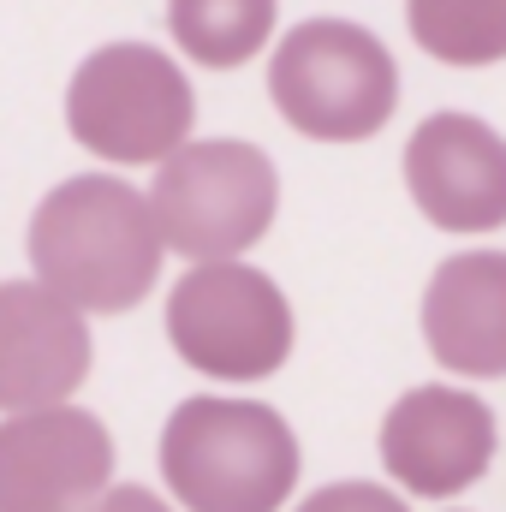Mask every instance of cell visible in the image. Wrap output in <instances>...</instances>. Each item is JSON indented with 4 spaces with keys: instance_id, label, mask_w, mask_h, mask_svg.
I'll list each match as a JSON object with an SVG mask.
<instances>
[{
    "instance_id": "cell-4",
    "label": "cell",
    "mask_w": 506,
    "mask_h": 512,
    "mask_svg": "<svg viewBox=\"0 0 506 512\" xmlns=\"http://www.w3.org/2000/svg\"><path fill=\"white\" fill-rule=\"evenodd\" d=\"M143 197L161 251H179L191 262H239L274 227L280 173L268 149L245 137H191L155 167V185Z\"/></svg>"
},
{
    "instance_id": "cell-7",
    "label": "cell",
    "mask_w": 506,
    "mask_h": 512,
    "mask_svg": "<svg viewBox=\"0 0 506 512\" xmlns=\"http://www.w3.org/2000/svg\"><path fill=\"white\" fill-rule=\"evenodd\" d=\"M376 447H381V471L393 477L399 495L453 501L471 483H483V471L495 465L501 423L477 393L429 382L387 405Z\"/></svg>"
},
{
    "instance_id": "cell-10",
    "label": "cell",
    "mask_w": 506,
    "mask_h": 512,
    "mask_svg": "<svg viewBox=\"0 0 506 512\" xmlns=\"http://www.w3.org/2000/svg\"><path fill=\"white\" fill-rule=\"evenodd\" d=\"M90 322L36 280H0V417L72 405L90 382Z\"/></svg>"
},
{
    "instance_id": "cell-5",
    "label": "cell",
    "mask_w": 506,
    "mask_h": 512,
    "mask_svg": "<svg viewBox=\"0 0 506 512\" xmlns=\"http://www.w3.org/2000/svg\"><path fill=\"white\" fill-rule=\"evenodd\" d=\"M197 96L155 42H102L66 84V131L108 167H161L191 143Z\"/></svg>"
},
{
    "instance_id": "cell-2",
    "label": "cell",
    "mask_w": 506,
    "mask_h": 512,
    "mask_svg": "<svg viewBox=\"0 0 506 512\" xmlns=\"http://www.w3.org/2000/svg\"><path fill=\"white\" fill-rule=\"evenodd\" d=\"M161 477L185 512H280L304 453L292 423L262 399L191 393L161 423Z\"/></svg>"
},
{
    "instance_id": "cell-12",
    "label": "cell",
    "mask_w": 506,
    "mask_h": 512,
    "mask_svg": "<svg viewBox=\"0 0 506 512\" xmlns=\"http://www.w3.org/2000/svg\"><path fill=\"white\" fill-rule=\"evenodd\" d=\"M280 0H167V30L179 54L203 72H239L274 36Z\"/></svg>"
},
{
    "instance_id": "cell-15",
    "label": "cell",
    "mask_w": 506,
    "mask_h": 512,
    "mask_svg": "<svg viewBox=\"0 0 506 512\" xmlns=\"http://www.w3.org/2000/svg\"><path fill=\"white\" fill-rule=\"evenodd\" d=\"M90 512H179L173 501H161L155 489H143V483H108L102 489V501Z\"/></svg>"
},
{
    "instance_id": "cell-14",
    "label": "cell",
    "mask_w": 506,
    "mask_h": 512,
    "mask_svg": "<svg viewBox=\"0 0 506 512\" xmlns=\"http://www.w3.org/2000/svg\"><path fill=\"white\" fill-rule=\"evenodd\" d=\"M292 512H411L393 489H381V483H364V477H352V483H328V489H316V495H304Z\"/></svg>"
},
{
    "instance_id": "cell-9",
    "label": "cell",
    "mask_w": 506,
    "mask_h": 512,
    "mask_svg": "<svg viewBox=\"0 0 506 512\" xmlns=\"http://www.w3.org/2000/svg\"><path fill=\"white\" fill-rule=\"evenodd\" d=\"M405 191L441 233L506 227V137L477 114H429L405 143Z\"/></svg>"
},
{
    "instance_id": "cell-1",
    "label": "cell",
    "mask_w": 506,
    "mask_h": 512,
    "mask_svg": "<svg viewBox=\"0 0 506 512\" xmlns=\"http://www.w3.org/2000/svg\"><path fill=\"white\" fill-rule=\"evenodd\" d=\"M36 286H48L78 316H126L161 280V233L149 197L120 173L60 179L24 233Z\"/></svg>"
},
{
    "instance_id": "cell-6",
    "label": "cell",
    "mask_w": 506,
    "mask_h": 512,
    "mask_svg": "<svg viewBox=\"0 0 506 512\" xmlns=\"http://www.w3.org/2000/svg\"><path fill=\"white\" fill-rule=\"evenodd\" d=\"M292 340V298L251 262H191L167 292V346L209 382H268Z\"/></svg>"
},
{
    "instance_id": "cell-3",
    "label": "cell",
    "mask_w": 506,
    "mask_h": 512,
    "mask_svg": "<svg viewBox=\"0 0 506 512\" xmlns=\"http://www.w3.org/2000/svg\"><path fill=\"white\" fill-rule=\"evenodd\" d=\"M268 102L316 143H364L399 108V66L376 30L352 18H304L268 54Z\"/></svg>"
},
{
    "instance_id": "cell-8",
    "label": "cell",
    "mask_w": 506,
    "mask_h": 512,
    "mask_svg": "<svg viewBox=\"0 0 506 512\" xmlns=\"http://www.w3.org/2000/svg\"><path fill=\"white\" fill-rule=\"evenodd\" d=\"M114 483V435L84 405L0 417V512H90Z\"/></svg>"
},
{
    "instance_id": "cell-13",
    "label": "cell",
    "mask_w": 506,
    "mask_h": 512,
    "mask_svg": "<svg viewBox=\"0 0 506 512\" xmlns=\"http://www.w3.org/2000/svg\"><path fill=\"white\" fill-rule=\"evenodd\" d=\"M411 42L441 66H501L506 60V0H405Z\"/></svg>"
},
{
    "instance_id": "cell-11",
    "label": "cell",
    "mask_w": 506,
    "mask_h": 512,
    "mask_svg": "<svg viewBox=\"0 0 506 512\" xmlns=\"http://www.w3.org/2000/svg\"><path fill=\"white\" fill-rule=\"evenodd\" d=\"M429 358L465 382L506 376V251L447 256L423 286Z\"/></svg>"
}]
</instances>
